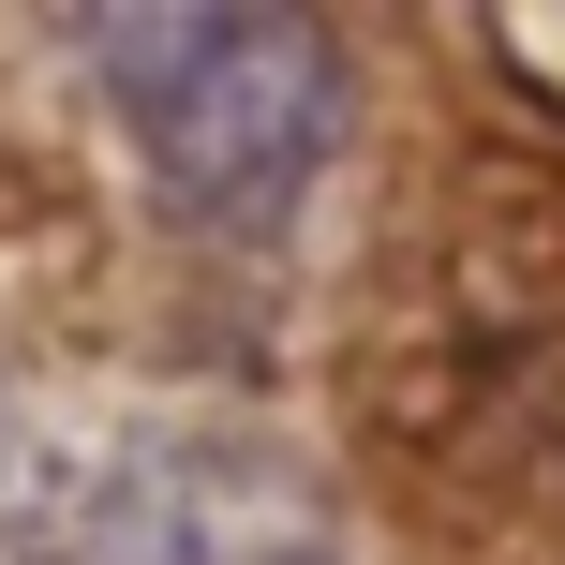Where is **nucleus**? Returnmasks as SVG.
I'll list each match as a JSON object with an SVG mask.
<instances>
[{"label": "nucleus", "mask_w": 565, "mask_h": 565, "mask_svg": "<svg viewBox=\"0 0 565 565\" xmlns=\"http://www.w3.org/2000/svg\"><path fill=\"white\" fill-rule=\"evenodd\" d=\"M30 565H358L312 461L254 431H135L45 507Z\"/></svg>", "instance_id": "2"}, {"label": "nucleus", "mask_w": 565, "mask_h": 565, "mask_svg": "<svg viewBox=\"0 0 565 565\" xmlns=\"http://www.w3.org/2000/svg\"><path fill=\"white\" fill-rule=\"evenodd\" d=\"M75 45H89L105 119L135 135L149 194L209 238L298 224V194L358 135L342 30H312V15H75Z\"/></svg>", "instance_id": "1"}]
</instances>
